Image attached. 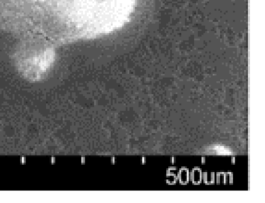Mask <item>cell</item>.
I'll return each mask as SVG.
<instances>
[{
	"instance_id": "obj_1",
	"label": "cell",
	"mask_w": 265,
	"mask_h": 203,
	"mask_svg": "<svg viewBox=\"0 0 265 203\" xmlns=\"http://www.w3.org/2000/svg\"><path fill=\"white\" fill-rule=\"evenodd\" d=\"M61 1L63 3L54 10H71L72 17L88 30L106 33L127 23L139 0H50L39 6L49 10Z\"/></svg>"
}]
</instances>
